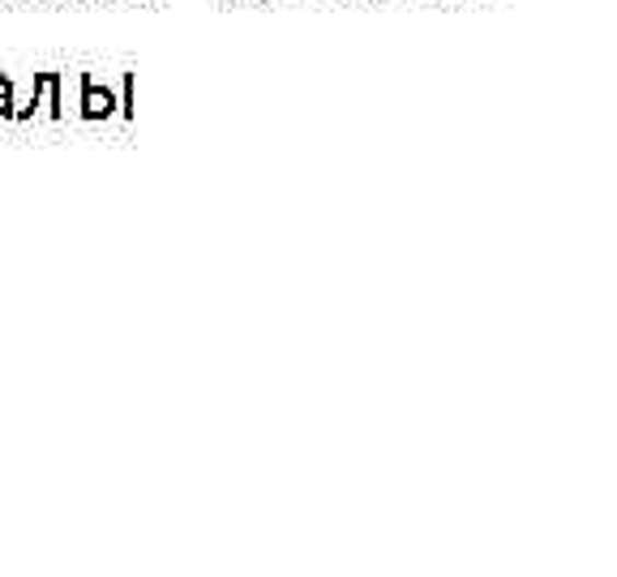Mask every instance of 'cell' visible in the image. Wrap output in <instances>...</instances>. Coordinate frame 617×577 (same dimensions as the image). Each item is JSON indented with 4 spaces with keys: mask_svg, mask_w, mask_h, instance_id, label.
Listing matches in <instances>:
<instances>
[{
    "mask_svg": "<svg viewBox=\"0 0 617 577\" xmlns=\"http://www.w3.org/2000/svg\"><path fill=\"white\" fill-rule=\"evenodd\" d=\"M455 4H459V0H455Z\"/></svg>",
    "mask_w": 617,
    "mask_h": 577,
    "instance_id": "cell-6",
    "label": "cell"
},
{
    "mask_svg": "<svg viewBox=\"0 0 617 577\" xmlns=\"http://www.w3.org/2000/svg\"><path fill=\"white\" fill-rule=\"evenodd\" d=\"M26 120H73V73L39 69L31 78H18L13 125H26Z\"/></svg>",
    "mask_w": 617,
    "mask_h": 577,
    "instance_id": "cell-1",
    "label": "cell"
},
{
    "mask_svg": "<svg viewBox=\"0 0 617 577\" xmlns=\"http://www.w3.org/2000/svg\"><path fill=\"white\" fill-rule=\"evenodd\" d=\"M13 91H18V73H0V120H13Z\"/></svg>",
    "mask_w": 617,
    "mask_h": 577,
    "instance_id": "cell-4",
    "label": "cell"
},
{
    "mask_svg": "<svg viewBox=\"0 0 617 577\" xmlns=\"http://www.w3.org/2000/svg\"><path fill=\"white\" fill-rule=\"evenodd\" d=\"M433 4H438V0H433Z\"/></svg>",
    "mask_w": 617,
    "mask_h": 577,
    "instance_id": "cell-5",
    "label": "cell"
},
{
    "mask_svg": "<svg viewBox=\"0 0 617 577\" xmlns=\"http://www.w3.org/2000/svg\"><path fill=\"white\" fill-rule=\"evenodd\" d=\"M120 120H138V73H120Z\"/></svg>",
    "mask_w": 617,
    "mask_h": 577,
    "instance_id": "cell-3",
    "label": "cell"
},
{
    "mask_svg": "<svg viewBox=\"0 0 617 577\" xmlns=\"http://www.w3.org/2000/svg\"><path fill=\"white\" fill-rule=\"evenodd\" d=\"M73 120L78 125H112L120 120V73H73Z\"/></svg>",
    "mask_w": 617,
    "mask_h": 577,
    "instance_id": "cell-2",
    "label": "cell"
}]
</instances>
